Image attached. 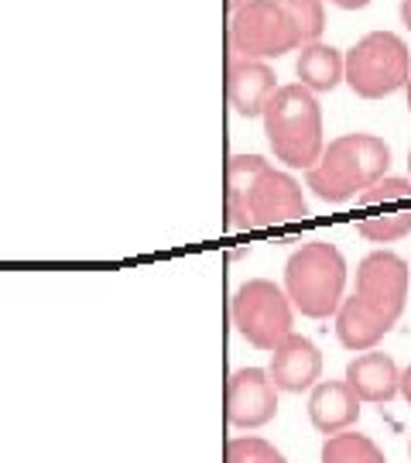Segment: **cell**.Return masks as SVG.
Here are the masks:
<instances>
[{"label":"cell","mask_w":411,"mask_h":463,"mask_svg":"<svg viewBox=\"0 0 411 463\" xmlns=\"http://www.w3.org/2000/svg\"><path fill=\"white\" fill-rule=\"evenodd\" d=\"M391 168V148L378 134H343L332 137L322 158L305 172V189H313L322 203H350L357 199Z\"/></svg>","instance_id":"obj_1"},{"label":"cell","mask_w":411,"mask_h":463,"mask_svg":"<svg viewBox=\"0 0 411 463\" xmlns=\"http://www.w3.org/2000/svg\"><path fill=\"white\" fill-rule=\"evenodd\" d=\"M264 134L275 151V162L285 168H309L322 158L326 137H322V107L315 93L305 86L288 83L264 107Z\"/></svg>","instance_id":"obj_2"},{"label":"cell","mask_w":411,"mask_h":463,"mask_svg":"<svg viewBox=\"0 0 411 463\" xmlns=\"http://www.w3.org/2000/svg\"><path fill=\"white\" fill-rule=\"evenodd\" d=\"M285 296L292 298L295 313L309 319H329L343 306L346 292V258L336 244L313 241L288 258L285 265Z\"/></svg>","instance_id":"obj_3"},{"label":"cell","mask_w":411,"mask_h":463,"mask_svg":"<svg viewBox=\"0 0 411 463\" xmlns=\"http://www.w3.org/2000/svg\"><path fill=\"white\" fill-rule=\"evenodd\" d=\"M343 83L363 99H384L411 83V52L395 32L363 34L346 52Z\"/></svg>","instance_id":"obj_4"},{"label":"cell","mask_w":411,"mask_h":463,"mask_svg":"<svg viewBox=\"0 0 411 463\" xmlns=\"http://www.w3.org/2000/svg\"><path fill=\"white\" fill-rule=\"evenodd\" d=\"M233 330L244 336L250 347L271 350L285 344L295 333V306L285 296V288L267 279L244 281L230 298Z\"/></svg>","instance_id":"obj_5"},{"label":"cell","mask_w":411,"mask_h":463,"mask_svg":"<svg viewBox=\"0 0 411 463\" xmlns=\"http://www.w3.org/2000/svg\"><path fill=\"white\" fill-rule=\"evenodd\" d=\"M233 59H281L288 52L302 49L295 24L288 21L278 0H247L240 11L230 14L227 24Z\"/></svg>","instance_id":"obj_6"},{"label":"cell","mask_w":411,"mask_h":463,"mask_svg":"<svg viewBox=\"0 0 411 463\" xmlns=\"http://www.w3.org/2000/svg\"><path fill=\"white\" fill-rule=\"evenodd\" d=\"M408 285L411 271L401 254H395V250H370L357 265V292L353 296L363 298L384 319L397 323L405 306H408Z\"/></svg>","instance_id":"obj_7"},{"label":"cell","mask_w":411,"mask_h":463,"mask_svg":"<svg viewBox=\"0 0 411 463\" xmlns=\"http://www.w3.org/2000/svg\"><path fill=\"white\" fill-rule=\"evenodd\" d=\"M223 409L233 430H261L278 415V388L267 367H240L227 378Z\"/></svg>","instance_id":"obj_8"},{"label":"cell","mask_w":411,"mask_h":463,"mask_svg":"<svg viewBox=\"0 0 411 463\" xmlns=\"http://www.w3.org/2000/svg\"><path fill=\"white\" fill-rule=\"evenodd\" d=\"M247 213L254 227H285V223H298L309 216V203L302 193V183L295 175L281 172V168H264L261 179L250 189L247 199Z\"/></svg>","instance_id":"obj_9"},{"label":"cell","mask_w":411,"mask_h":463,"mask_svg":"<svg viewBox=\"0 0 411 463\" xmlns=\"http://www.w3.org/2000/svg\"><path fill=\"white\" fill-rule=\"evenodd\" d=\"M267 374H271L278 392H288V395L313 392L315 384L322 381V354H319V347H315L309 336L292 333L285 344H278V347L271 350Z\"/></svg>","instance_id":"obj_10"},{"label":"cell","mask_w":411,"mask_h":463,"mask_svg":"<svg viewBox=\"0 0 411 463\" xmlns=\"http://www.w3.org/2000/svg\"><path fill=\"white\" fill-rule=\"evenodd\" d=\"M278 93V76L267 62L257 59H230L227 66V99L233 114L240 117H264L267 99Z\"/></svg>","instance_id":"obj_11"},{"label":"cell","mask_w":411,"mask_h":463,"mask_svg":"<svg viewBox=\"0 0 411 463\" xmlns=\"http://www.w3.org/2000/svg\"><path fill=\"white\" fill-rule=\"evenodd\" d=\"M343 381L357 392L360 402H370V405H384L395 395H401V371H397L395 357L384 350L357 354L346 367Z\"/></svg>","instance_id":"obj_12"},{"label":"cell","mask_w":411,"mask_h":463,"mask_svg":"<svg viewBox=\"0 0 411 463\" xmlns=\"http://www.w3.org/2000/svg\"><path fill=\"white\" fill-rule=\"evenodd\" d=\"M360 405L363 402L346 381H319L309 395V422L322 436H336L357 426Z\"/></svg>","instance_id":"obj_13"},{"label":"cell","mask_w":411,"mask_h":463,"mask_svg":"<svg viewBox=\"0 0 411 463\" xmlns=\"http://www.w3.org/2000/svg\"><path fill=\"white\" fill-rule=\"evenodd\" d=\"M391 319H384L380 313H374L363 298L350 296L343 298V306L336 309V336L346 350L353 354H367V350H378V344L391 333Z\"/></svg>","instance_id":"obj_14"},{"label":"cell","mask_w":411,"mask_h":463,"mask_svg":"<svg viewBox=\"0 0 411 463\" xmlns=\"http://www.w3.org/2000/svg\"><path fill=\"white\" fill-rule=\"evenodd\" d=\"M267 168L261 155H233L227 162V231L230 233H244L250 231V213H247V199H250V189L261 179V172Z\"/></svg>","instance_id":"obj_15"},{"label":"cell","mask_w":411,"mask_h":463,"mask_svg":"<svg viewBox=\"0 0 411 463\" xmlns=\"http://www.w3.org/2000/svg\"><path fill=\"white\" fill-rule=\"evenodd\" d=\"M295 76L298 86H305L309 93H332L346 76V55L340 49L326 45V42L302 45L295 62Z\"/></svg>","instance_id":"obj_16"},{"label":"cell","mask_w":411,"mask_h":463,"mask_svg":"<svg viewBox=\"0 0 411 463\" xmlns=\"http://www.w3.org/2000/svg\"><path fill=\"white\" fill-rule=\"evenodd\" d=\"M322 463H388L384 449L363 432H336L322 443Z\"/></svg>","instance_id":"obj_17"},{"label":"cell","mask_w":411,"mask_h":463,"mask_svg":"<svg viewBox=\"0 0 411 463\" xmlns=\"http://www.w3.org/2000/svg\"><path fill=\"white\" fill-rule=\"evenodd\" d=\"M357 231L370 244H395V241L411 233V206H401V210H391V213L380 210L378 216H363Z\"/></svg>","instance_id":"obj_18"},{"label":"cell","mask_w":411,"mask_h":463,"mask_svg":"<svg viewBox=\"0 0 411 463\" xmlns=\"http://www.w3.org/2000/svg\"><path fill=\"white\" fill-rule=\"evenodd\" d=\"M278 4L285 7L288 21L295 24L302 45H313V42L322 38V32H326V7H322V0H278Z\"/></svg>","instance_id":"obj_19"},{"label":"cell","mask_w":411,"mask_h":463,"mask_svg":"<svg viewBox=\"0 0 411 463\" xmlns=\"http://www.w3.org/2000/svg\"><path fill=\"white\" fill-rule=\"evenodd\" d=\"M223 463H288L275 443H267L261 436H233L227 439Z\"/></svg>","instance_id":"obj_20"},{"label":"cell","mask_w":411,"mask_h":463,"mask_svg":"<svg viewBox=\"0 0 411 463\" xmlns=\"http://www.w3.org/2000/svg\"><path fill=\"white\" fill-rule=\"evenodd\" d=\"M411 199V179H401V175H384L374 185H367L360 196H357V206L363 210H384V206H397V203H408Z\"/></svg>","instance_id":"obj_21"},{"label":"cell","mask_w":411,"mask_h":463,"mask_svg":"<svg viewBox=\"0 0 411 463\" xmlns=\"http://www.w3.org/2000/svg\"><path fill=\"white\" fill-rule=\"evenodd\" d=\"M332 7H343V11H363L370 0H329Z\"/></svg>","instance_id":"obj_22"},{"label":"cell","mask_w":411,"mask_h":463,"mask_svg":"<svg viewBox=\"0 0 411 463\" xmlns=\"http://www.w3.org/2000/svg\"><path fill=\"white\" fill-rule=\"evenodd\" d=\"M401 398H405V402L411 405V364L401 371Z\"/></svg>","instance_id":"obj_23"},{"label":"cell","mask_w":411,"mask_h":463,"mask_svg":"<svg viewBox=\"0 0 411 463\" xmlns=\"http://www.w3.org/2000/svg\"><path fill=\"white\" fill-rule=\"evenodd\" d=\"M401 21H405V28L411 32V0H401Z\"/></svg>","instance_id":"obj_24"},{"label":"cell","mask_w":411,"mask_h":463,"mask_svg":"<svg viewBox=\"0 0 411 463\" xmlns=\"http://www.w3.org/2000/svg\"><path fill=\"white\" fill-rule=\"evenodd\" d=\"M244 4H247V0H227V11H230V14H233V11H240Z\"/></svg>","instance_id":"obj_25"},{"label":"cell","mask_w":411,"mask_h":463,"mask_svg":"<svg viewBox=\"0 0 411 463\" xmlns=\"http://www.w3.org/2000/svg\"><path fill=\"white\" fill-rule=\"evenodd\" d=\"M405 93H408V110H411V83L405 86Z\"/></svg>","instance_id":"obj_26"},{"label":"cell","mask_w":411,"mask_h":463,"mask_svg":"<svg viewBox=\"0 0 411 463\" xmlns=\"http://www.w3.org/2000/svg\"><path fill=\"white\" fill-rule=\"evenodd\" d=\"M408 175H411V148H408Z\"/></svg>","instance_id":"obj_27"},{"label":"cell","mask_w":411,"mask_h":463,"mask_svg":"<svg viewBox=\"0 0 411 463\" xmlns=\"http://www.w3.org/2000/svg\"><path fill=\"white\" fill-rule=\"evenodd\" d=\"M408 457H411V447H408Z\"/></svg>","instance_id":"obj_28"}]
</instances>
